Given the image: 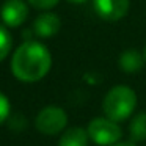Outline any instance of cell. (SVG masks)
<instances>
[{
    "instance_id": "cell-1",
    "label": "cell",
    "mask_w": 146,
    "mask_h": 146,
    "mask_svg": "<svg viewBox=\"0 0 146 146\" xmlns=\"http://www.w3.org/2000/svg\"><path fill=\"white\" fill-rule=\"evenodd\" d=\"M52 66V55L44 44L25 41L16 49L11 58V71L17 80L33 83L44 79Z\"/></svg>"
},
{
    "instance_id": "cell-2",
    "label": "cell",
    "mask_w": 146,
    "mask_h": 146,
    "mask_svg": "<svg viewBox=\"0 0 146 146\" xmlns=\"http://www.w3.org/2000/svg\"><path fill=\"white\" fill-rule=\"evenodd\" d=\"M137 107V94L130 86L116 85L107 91L102 101L104 116L115 123H123L132 116Z\"/></svg>"
},
{
    "instance_id": "cell-3",
    "label": "cell",
    "mask_w": 146,
    "mask_h": 146,
    "mask_svg": "<svg viewBox=\"0 0 146 146\" xmlns=\"http://www.w3.org/2000/svg\"><path fill=\"white\" fill-rule=\"evenodd\" d=\"M88 135L93 143L98 146H111L121 141L123 137V130H121L119 124L115 121L108 119L107 116H98L93 118L90 121L88 127Z\"/></svg>"
},
{
    "instance_id": "cell-4",
    "label": "cell",
    "mask_w": 146,
    "mask_h": 146,
    "mask_svg": "<svg viewBox=\"0 0 146 146\" xmlns=\"http://www.w3.org/2000/svg\"><path fill=\"white\" fill-rule=\"evenodd\" d=\"M68 124V115L58 105H47L38 113L35 126L44 135H57L63 132Z\"/></svg>"
},
{
    "instance_id": "cell-5",
    "label": "cell",
    "mask_w": 146,
    "mask_h": 146,
    "mask_svg": "<svg viewBox=\"0 0 146 146\" xmlns=\"http://www.w3.org/2000/svg\"><path fill=\"white\" fill-rule=\"evenodd\" d=\"M94 11L101 19L107 22L123 19L130 7L129 0H93Z\"/></svg>"
},
{
    "instance_id": "cell-6",
    "label": "cell",
    "mask_w": 146,
    "mask_h": 146,
    "mask_svg": "<svg viewBox=\"0 0 146 146\" xmlns=\"http://www.w3.org/2000/svg\"><path fill=\"white\" fill-rule=\"evenodd\" d=\"M0 16L7 27H19L27 21L29 7L24 0H5L0 10Z\"/></svg>"
},
{
    "instance_id": "cell-7",
    "label": "cell",
    "mask_w": 146,
    "mask_h": 146,
    "mask_svg": "<svg viewBox=\"0 0 146 146\" xmlns=\"http://www.w3.org/2000/svg\"><path fill=\"white\" fill-rule=\"evenodd\" d=\"M61 27V21L55 13H41L35 19L33 24V32L39 38H52L58 33Z\"/></svg>"
},
{
    "instance_id": "cell-8",
    "label": "cell",
    "mask_w": 146,
    "mask_h": 146,
    "mask_svg": "<svg viewBox=\"0 0 146 146\" xmlns=\"http://www.w3.org/2000/svg\"><path fill=\"white\" fill-rule=\"evenodd\" d=\"M118 63H119V68L124 72L135 74L141 69L146 61H145V55L140 54L137 49H126V50L119 55Z\"/></svg>"
},
{
    "instance_id": "cell-9",
    "label": "cell",
    "mask_w": 146,
    "mask_h": 146,
    "mask_svg": "<svg viewBox=\"0 0 146 146\" xmlns=\"http://www.w3.org/2000/svg\"><path fill=\"white\" fill-rule=\"evenodd\" d=\"M90 135L83 127H69L60 137L58 146H88Z\"/></svg>"
},
{
    "instance_id": "cell-10",
    "label": "cell",
    "mask_w": 146,
    "mask_h": 146,
    "mask_svg": "<svg viewBox=\"0 0 146 146\" xmlns=\"http://www.w3.org/2000/svg\"><path fill=\"white\" fill-rule=\"evenodd\" d=\"M129 135L133 143L146 140V111L135 115L129 124Z\"/></svg>"
},
{
    "instance_id": "cell-11",
    "label": "cell",
    "mask_w": 146,
    "mask_h": 146,
    "mask_svg": "<svg viewBox=\"0 0 146 146\" xmlns=\"http://www.w3.org/2000/svg\"><path fill=\"white\" fill-rule=\"evenodd\" d=\"M11 46H13V39H11L10 32L7 30L5 25H0V61L8 57Z\"/></svg>"
},
{
    "instance_id": "cell-12",
    "label": "cell",
    "mask_w": 146,
    "mask_h": 146,
    "mask_svg": "<svg viewBox=\"0 0 146 146\" xmlns=\"http://www.w3.org/2000/svg\"><path fill=\"white\" fill-rule=\"evenodd\" d=\"M10 116V101L8 98L0 91V124H3Z\"/></svg>"
},
{
    "instance_id": "cell-13",
    "label": "cell",
    "mask_w": 146,
    "mask_h": 146,
    "mask_svg": "<svg viewBox=\"0 0 146 146\" xmlns=\"http://www.w3.org/2000/svg\"><path fill=\"white\" fill-rule=\"evenodd\" d=\"M32 7L38 8V10H50L55 5L60 2V0H27Z\"/></svg>"
},
{
    "instance_id": "cell-14",
    "label": "cell",
    "mask_w": 146,
    "mask_h": 146,
    "mask_svg": "<svg viewBox=\"0 0 146 146\" xmlns=\"http://www.w3.org/2000/svg\"><path fill=\"white\" fill-rule=\"evenodd\" d=\"M111 146H135V143L133 141H119V143H116V145H111Z\"/></svg>"
},
{
    "instance_id": "cell-15",
    "label": "cell",
    "mask_w": 146,
    "mask_h": 146,
    "mask_svg": "<svg viewBox=\"0 0 146 146\" xmlns=\"http://www.w3.org/2000/svg\"><path fill=\"white\" fill-rule=\"evenodd\" d=\"M69 3H74V5H80V3H85L86 0H68Z\"/></svg>"
},
{
    "instance_id": "cell-16",
    "label": "cell",
    "mask_w": 146,
    "mask_h": 146,
    "mask_svg": "<svg viewBox=\"0 0 146 146\" xmlns=\"http://www.w3.org/2000/svg\"><path fill=\"white\" fill-rule=\"evenodd\" d=\"M143 55H145V61H146V46H145V50H143Z\"/></svg>"
}]
</instances>
